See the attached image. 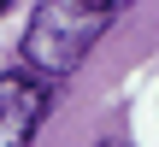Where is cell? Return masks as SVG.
Instances as JSON below:
<instances>
[{"label":"cell","instance_id":"7a4b0ae2","mask_svg":"<svg viewBox=\"0 0 159 147\" xmlns=\"http://www.w3.org/2000/svg\"><path fill=\"white\" fill-rule=\"evenodd\" d=\"M59 100V82L35 77V71H0V147H35V130L47 124Z\"/></svg>","mask_w":159,"mask_h":147},{"label":"cell","instance_id":"6da1fadb","mask_svg":"<svg viewBox=\"0 0 159 147\" xmlns=\"http://www.w3.org/2000/svg\"><path fill=\"white\" fill-rule=\"evenodd\" d=\"M118 12H124L118 0H41L24 24V71L65 82L94 53V41L118 24Z\"/></svg>","mask_w":159,"mask_h":147}]
</instances>
